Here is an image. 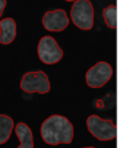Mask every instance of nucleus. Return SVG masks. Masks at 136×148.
<instances>
[{
    "label": "nucleus",
    "mask_w": 136,
    "mask_h": 148,
    "mask_svg": "<svg viewBox=\"0 0 136 148\" xmlns=\"http://www.w3.org/2000/svg\"><path fill=\"white\" fill-rule=\"evenodd\" d=\"M42 25L47 31H63L69 25V16L63 9H56L45 12L42 16Z\"/></svg>",
    "instance_id": "7"
},
{
    "label": "nucleus",
    "mask_w": 136,
    "mask_h": 148,
    "mask_svg": "<svg viewBox=\"0 0 136 148\" xmlns=\"http://www.w3.org/2000/svg\"><path fill=\"white\" fill-rule=\"evenodd\" d=\"M16 37V22L12 18H3L0 21V43L10 44Z\"/></svg>",
    "instance_id": "8"
},
{
    "label": "nucleus",
    "mask_w": 136,
    "mask_h": 148,
    "mask_svg": "<svg viewBox=\"0 0 136 148\" xmlns=\"http://www.w3.org/2000/svg\"><path fill=\"white\" fill-rule=\"evenodd\" d=\"M103 18L108 28H113V29L117 28V8L114 5H110L103 10Z\"/></svg>",
    "instance_id": "11"
},
{
    "label": "nucleus",
    "mask_w": 136,
    "mask_h": 148,
    "mask_svg": "<svg viewBox=\"0 0 136 148\" xmlns=\"http://www.w3.org/2000/svg\"><path fill=\"white\" fill-rule=\"evenodd\" d=\"M15 134L21 141L18 148H34V136H32L31 128L27 123H24V122L18 123L15 126Z\"/></svg>",
    "instance_id": "9"
},
{
    "label": "nucleus",
    "mask_w": 136,
    "mask_h": 148,
    "mask_svg": "<svg viewBox=\"0 0 136 148\" xmlns=\"http://www.w3.org/2000/svg\"><path fill=\"white\" fill-rule=\"evenodd\" d=\"M38 57L45 65H54L62 60L63 50L59 47L57 41L53 37H41L38 41Z\"/></svg>",
    "instance_id": "5"
},
{
    "label": "nucleus",
    "mask_w": 136,
    "mask_h": 148,
    "mask_svg": "<svg viewBox=\"0 0 136 148\" xmlns=\"http://www.w3.org/2000/svg\"><path fill=\"white\" fill-rule=\"evenodd\" d=\"M5 8H6V0H0V16H2Z\"/></svg>",
    "instance_id": "12"
},
{
    "label": "nucleus",
    "mask_w": 136,
    "mask_h": 148,
    "mask_svg": "<svg viewBox=\"0 0 136 148\" xmlns=\"http://www.w3.org/2000/svg\"><path fill=\"white\" fill-rule=\"evenodd\" d=\"M13 131V119L8 114H0V144L9 141Z\"/></svg>",
    "instance_id": "10"
},
{
    "label": "nucleus",
    "mask_w": 136,
    "mask_h": 148,
    "mask_svg": "<svg viewBox=\"0 0 136 148\" xmlns=\"http://www.w3.org/2000/svg\"><path fill=\"white\" fill-rule=\"evenodd\" d=\"M41 136L42 141L49 145L70 144L73 139V125L64 116L53 114L42 122Z\"/></svg>",
    "instance_id": "1"
},
{
    "label": "nucleus",
    "mask_w": 136,
    "mask_h": 148,
    "mask_svg": "<svg viewBox=\"0 0 136 148\" xmlns=\"http://www.w3.org/2000/svg\"><path fill=\"white\" fill-rule=\"evenodd\" d=\"M111 75H113V68L110 63L98 62L92 68L88 69L85 75V81L88 84V87L91 88H101L110 81Z\"/></svg>",
    "instance_id": "6"
},
{
    "label": "nucleus",
    "mask_w": 136,
    "mask_h": 148,
    "mask_svg": "<svg viewBox=\"0 0 136 148\" xmlns=\"http://www.w3.org/2000/svg\"><path fill=\"white\" fill-rule=\"evenodd\" d=\"M72 22L81 29H91L94 27V6L89 0H76L70 9Z\"/></svg>",
    "instance_id": "3"
},
{
    "label": "nucleus",
    "mask_w": 136,
    "mask_h": 148,
    "mask_svg": "<svg viewBox=\"0 0 136 148\" xmlns=\"http://www.w3.org/2000/svg\"><path fill=\"white\" fill-rule=\"evenodd\" d=\"M66 2H76V0H66Z\"/></svg>",
    "instance_id": "14"
},
{
    "label": "nucleus",
    "mask_w": 136,
    "mask_h": 148,
    "mask_svg": "<svg viewBox=\"0 0 136 148\" xmlns=\"http://www.w3.org/2000/svg\"><path fill=\"white\" fill-rule=\"evenodd\" d=\"M21 88L28 94L40 92L47 94L50 91V81L45 72L37 71V72H28L21 79Z\"/></svg>",
    "instance_id": "4"
},
{
    "label": "nucleus",
    "mask_w": 136,
    "mask_h": 148,
    "mask_svg": "<svg viewBox=\"0 0 136 148\" xmlns=\"http://www.w3.org/2000/svg\"><path fill=\"white\" fill-rule=\"evenodd\" d=\"M86 128L89 134L100 141H111L117 136L116 123L108 119H101L97 114H91L86 119Z\"/></svg>",
    "instance_id": "2"
},
{
    "label": "nucleus",
    "mask_w": 136,
    "mask_h": 148,
    "mask_svg": "<svg viewBox=\"0 0 136 148\" xmlns=\"http://www.w3.org/2000/svg\"><path fill=\"white\" fill-rule=\"evenodd\" d=\"M82 148H95V147H82Z\"/></svg>",
    "instance_id": "13"
}]
</instances>
